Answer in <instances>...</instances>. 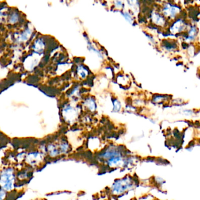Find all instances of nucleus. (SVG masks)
<instances>
[{
  "label": "nucleus",
  "mask_w": 200,
  "mask_h": 200,
  "mask_svg": "<svg viewBox=\"0 0 200 200\" xmlns=\"http://www.w3.org/2000/svg\"><path fill=\"white\" fill-rule=\"evenodd\" d=\"M136 182L132 177L125 176L115 180L110 190L112 194L116 196L123 195L136 186Z\"/></svg>",
  "instance_id": "f03ea898"
},
{
  "label": "nucleus",
  "mask_w": 200,
  "mask_h": 200,
  "mask_svg": "<svg viewBox=\"0 0 200 200\" xmlns=\"http://www.w3.org/2000/svg\"><path fill=\"white\" fill-rule=\"evenodd\" d=\"M152 18L153 21L157 24L162 25L164 24L165 23V20L164 19V18L158 14H153Z\"/></svg>",
  "instance_id": "39448f33"
},
{
  "label": "nucleus",
  "mask_w": 200,
  "mask_h": 200,
  "mask_svg": "<svg viewBox=\"0 0 200 200\" xmlns=\"http://www.w3.org/2000/svg\"><path fill=\"white\" fill-rule=\"evenodd\" d=\"M71 149L69 143L64 139H60L49 143L45 148L48 155L50 158L53 159L64 156L69 153Z\"/></svg>",
  "instance_id": "f257e3e1"
},
{
  "label": "nucleus",
  "mask_w": 200,
  "mask_h": 200,
  "mask_svg": "<svg viewBox=\"0 0 200 200\" xmlns=\"http://www.w3.org/2000/svg\"><path fill=\"white\" fill-rule=\"evenodd\" d=\"M15 175L11 168L4 170L0 174V187L5 191H11L14 188Z\"/></svg>",
  "instance_id": "7ed1b4c3"
},
{
  "label": "nucleus",
  "mask_w": 200,
  "mask_h": 200,
  "mask_svg": "<svg viewBox=\"0 0 200 200\" xmlns=\"http://www.w3.org/2000/svg\"><path fill=\"white\" fill-rule=\"evenodd\" d=\"M44 156L42 152L36 151L29 153L26 158V161L31 166H38L43 161Z\"/></svg>",
  "instance_id": "20e7f679"
},
{
  "label": "nucleus",
  "mask_w": 200,
  "mask_h": 200,
  "mask_svg": "<svg viewBox=\"0 0 200 200\" xmlns=\"http://www.w3.org/2000/svg\"><path fill=\"white\" fill-rule=\"evenodd\" d=\"M5 196V191L1 190L0 191V200H3Z\"/></svg>",
  "instance_id": "423d86ee"
}]
</instances>
